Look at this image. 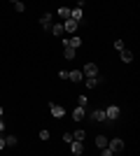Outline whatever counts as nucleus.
<instances>
[{
	"instance_id": "412c9836",
	"label": "nucleus",
	"mask_w": 140,
	"mask_h": 156,
	"mask_svg": "<svg viewBox=\"0 0 140 156\" xmlns=\"http://www.w3.org/2000/svg\"><path fill=\"white\" fill-rule=\"evenodd\" d=\"M87 103H89L87 96H80V98H77V105H82V107H87Z\"/></svg>"
},
{
	"instance_id": "f3484780",
	"label": "nucleus",
	"mask_w": 140,
	"mask_h": 156,
	"mask_svg": "<svg viewBox=\"0 0 140 156\" xmlns=\"http://www.w3.org/2000/svg\"><path fill=\"white\" fill-rule=\"evenodd\" d=\"M59 16L61 19H70V9L68 7H59Z\"/></svg>"
},
{
	"instance_id": "423d86ee",
	"label": "nucleus",
	"mask_w": 140,
	"mask_h": 156,
	"mask_svg": "<svg viewBox=\"0 0 140 156\" xmlns=\"http://www.w3.org/2000/svg\"><path fill=\"white\" fill-rule=\"evenodd\" d=\"M70 19H75L77 23H82V21H84V12H82V7H75V9H70Z\"/></svg>"
},
{
	"instance_id": "39448f33",
	"label": "nucleus",
	"mask_w": 140,
	"mask_h": 156,
	"mask_svg": "<svg viewBox=\"0 0 140 156\" xmlns=\"http://www.w3.org/2000/svg\"><path fill=\"white\" fill-rule=\"evenodd\" d=\"M84 117H87V110H84L82 105H77V107H75V112H73V119L77 121V124H80V121H82Z\"/></svg>"
},
{
	"instance_id": "ddd939ff",
	"label": "nucleus",
	"mask_w": 140,
	"mask_h": 156,
	"mask_svg": "<svg viewBox=\"0 0 140 156\" xmlns=\"http://www.w3.org/2000/svg\"><path fill=\"white\" fill-rule=\"evenodd\" d=\"M68 79H70V82H82V79H84V72L73 70V72H68Z\"/></svg>"
},
{
	"instance_id": "9b49d317",
	"label": "nucleus",
	"mask_w": 140,
	"mask_h": 156,
	"mask_svg": "<svg viewBox=\"0 0 140 156\" xmlns=\"http://www.w3.org/2000/svg\"><path fill=\"white\" fill-rule=\"evenodd\" d=\"M49 110H52V114H54V117H56V119H61V117H63V114H66V110H63V107H61V105H49Z\"/></svg>"
},
{
	"instance_id": "393cba45",
	"label": "nucleus",
	"mask_w": 140,
	"mask_h": 156,
	"mask_svg": "<svg viewBox=\"0 0 140 156\" xmlns=\"http://www.w3.org/2000/svg\"><path fill=\"white\" fill-rule=\"evenodd\" d=\"M40 140H49V130H40Z\"/></svg>"
},
{
	"instance_id": "f257e3e1",
	"label": "nucleus",
	"mask_w": 140,
	"mask_h": 156,
	"mask_svg": "<svg viewBox=\"0 0 140 156\" xmlns=\"http://www.w3.org/2000/svg\"><path fill=\"white\" fill-rule=\"evenodd\" d=\"M107 147L112 149V154H119V151H124V140L114 137V140H110V142H107Z\"/></svg>"
},
{
	"instance_id": "cd10ccee",
	"label": "nucleus",
	"mask_w": 140,
	"mask_h": 156,
	"mask_svg": "<svg viewBox=\"0 0 140 156\" xmlns=\"http://www.w3.org/2000/svg\"><path fill=\"white\" fill-rule=\"evenodd\" d=\"M9 2H19V0H9Z\"/></svg>"
},
{
	"instance_id": "a878e982",
	"label": "nucleus",
	"mask_w": 140,
	"mask_h": 156,
	"mask_svg": "<svg viewBox=\"0 0 140 156\" xmlns=\"http://www.w3.org/2000/svg\"><path fill=\"white\" fill-rule=\"evenodd\" d=\"M0 149H5V137L0 135Z\"/></svg>"
},
{
	"instance_id": "c756f323",
	"label": "nucleus",
	"mask_w": 140,
	"mask_h": 156,
	"mask_svg": "<svg viewBox=\"0 0 140 156\" xmlns=\"http://www.w3.org/2000/svg\"><path fill=\"white\" fill-rule=\"evenodd\" d=\"M82 2H87V0H82Z\"/></svg>"
},
{
	"instance_id": "4be33fe9",
	"label": "nucleus",
	"mask_w": 140,
	"mask_h": 156,
	"mask_svg": "<svg viewBox=\"0 0 140 156\" xmlns=\"http://www.w3.org/2000/svg\"><path fill=\"white\" fill-rule=\"evenodd\" d=\"M114 49L121 51V49H124V40H114Z\"/></svg>"
},
{
	"instance_id": "aec40b11",
	"label": "nucleus",
	"mask_w": 140,
	"mask_h": 156,
	"mask_svg": "<svg viewBox=\"0 0 140 156\" xmlns=\"http://www.w3.org/2000/svg\"><path fill=\"white\" fill-rule=\"evenodd\" d=\"M84 135H87L84 130H75V133H73V137H75V140H84Z\"/></svg>"
},
{
	"instance_id": "2eb2a0df",
	"label": "nucleus",
	"mask_w": 140,
	"mask_h": 156,
	"mask_svg": "<svg viewBox=\"0 0 140 156\" xmlns=\"http://www.w3.org/2000/svg\"><path fill=\"white\" fill-rule=\"evenodd\" d=\"M63 56H66L68 61H73L75 58V49H73V47H66V49H63Z\"/></svg>"
},
{
	"instance_id": "1a4fd4ad",
	"label": "nucleus",
	"mask_w": 140,
	"mask_h": 156,
	"mask_svg": "<svg viewBox=\"0 0 140 156\" xmlns=\"http://www.w3.org/2000/svg\"><path fill=\"white\" fill-rule=\"evenodd\" d=\"M63 30H66V33H75V30H77V21H75V19H66Z\"/></svg>"
},
{
	"instance_id": "dca6fc26",
	"label": "nucleus",
	"mask_w": 140,
	"mask_h": 156,
	"mask_svg": "<svg viewBox=\"0 0 140 156\" xmlns=\"http://www.w3.org/2000/svg\"><path fill=\"white\" fill-rule=\"evenodd\" d=\"M49 30H52L54 35H63V33H66V30H63V23H56V26H52Z\"/></svg>"
},
{
	"instance_id": "bb28decb",
	"label": "nucleus",
	"mask_w": 140,
	"mask_h": 156,
	"mask_svg": "<svg viewBox=\"0 0 140 156\" xmlns=\"http://www.w3.org/2000/svg\"><path fill=\"white\" fill-rule=\"evenodd\" d=\"M0 133H5V124H2V119H0Z\"/></svg>"
},
{
	"instance_id": "9d476101",
	"label": "nucleus",
	"mask_w": 140,
	"mask_h": 156,
	"mask_svg": "<svg viewBox=\"0 0 140 156\" xmlns=\"http://www.w3.org/2000/svg\"><path fill=\"white\" fill-rule=\"evenodd\" d=\"M119 56H121V61H124V63H131V61H133V51H131V49H126V47L119 51Z\"/></svg>"
},
{
	"instance_id": "6ab92c4d",
	"label": "nucleus",
	"mask_w": 140,
	"mask_h": 156,
	"mask_svg": "<svg viewBox=\"0 0 140 156\" xmlns=\"http://www.w3.org/2000/svg\"><path fill=\"white\" fill-rule=\"evenodd\" d=\"M5 144H7V147H14V144H16V135H7Z\"/></svg>"
},
{
	"instance_id": "f8f14e48",
	"label": "nucleus",
	"mask_w": 140,
	"mask_h": 156,
	"mask_svg": "<svg viewBox=\"0 0 140 156\" xmlns=\"http://www.w3.org/2000/svg\"><path fill=\"white\" fill-rule=\"evenodd\" d=\"M52 19H54L52 14H42V19H40V23H42V28H45V30H49V28L54 26V23H52Z\"/></svg>"
},
{
	"instance_id": "0eeeda50",
	"label": "nucleus",
	"mask_w": 140,
	"mask_h": 156,
	"mask_svg": "<svg viewBox=\"0 0 140 156\" xmlns=\"http://www.w3.org/2000/svg\"><path fill=\"white\" fill-rule=\"evenodd\" d=\"M100 82H103V77H98V75H96V77H87V79H84L87 89H96V86H98Z\"/></svg>"
},
{
	"instance_id": "6e6552de",
	"label": "nucleus",
	"mask_w": 140,
	"mask_h": 156,
	"mask_svg": "<svg viewBox=\"0 0 140 156\" xmlns=\"http://www.w3.org/2000/svg\"><path fill=\"white\" fill-rule=\"evenodd\" d=\"M63 44L77 49V47H82V40H80V37H66V40H63Z\"/></svg>"
},
{
	"instance_id": "f03ea898",
	"label": "nucleus",
	"mask_w": 140,
	"mask_h": 156,
	"mask_svg": "<svg viewBox=\"0 0 140 156\" xmlns=\"http://www.w3.org/2000/svg\"><path fill=\"white\" fill-rule=\"evenodd\" d=\"M119 107H117V105H110V107H107V110H105V119H107V121H114V119H117V117H119Z\"/></svg>"
},
{
	"instance_id": "5701e85b",
	"label": "nucleus",
	"mask_w": 140,
	"mask_h": 156,
	"mask_svg": "<svg viewBox=\"0 0 140 156\" xmlns=\"http://www.w3.org/2000/svg\"><path fill=\"white\" fill-rule=\"evenodd\" d=\"M14 9H16V12H23V9H26V5L19 0V2H14Z\"/></svg>"
},
{
	"instance_id": "4468645a",
	"label": "nucleus",
	"mask_w": 140,
	"mask_h": 156,
	"mask_svg": "<svg viewBox=\"0 0 140 156\" xmlns=\"http://www.w3.org/2000/svg\"><path fill=\"white\" fill-rule=\"evenodd\" d=\"M91 119H93V121H107V119H105V110H93Z\"/></svg>"
},
{
	"instance_id": "b1692460",
	"label": "nucleus",
	"mask_w": 140,
	"mask_h": 156,
	"mask_svg": "<svg viewBox=\"0 0 140 156\" xmlns=\"http://www.w3.org/2000/svg\"><path fill=\"white\" fill-rule=\"evenodd\" d=\"M73 140H75V137H73V133H66V135H63V142H68V144H70Z\"/></svg>"
},
{
	"instance_id": "a211bd4d",
	"label": "nucleus",
	"mask_w": 140,
	"mask_h": 156,
	"mask_svg": "<svg viewBox=\"0 0 140 156\" xmlns=\"http://www.w3.org/2000/svg\"><path fill=\"white\" fill-rule=\"evenodd\" d=\"M105 144H107V137H103V135L96 137V147H105Z\"/></svg>"
},
{
	"instance_id": "c85d7f7f",
	"label": "nucleus",
	"mask_w": 140,
	"mask_h": 156,
	"mask_svg": "<svg viewBox=\"0 0 140 156\" xmlns=\"http://www.w3.org/2000/svg\"><path fill=\"white\" fill-rule=\"evenodd\" d=\"M0 117H2V107H0Z\"/></svg>"
},
{
	"instance_id": "7ed1b4c3",
	"label": "nucleus",
	"mask_w": 140,
	"mask_h": 156,
	"mask_svg": "<svg viewBox=\"0 0 140 156\" xmlns=\"http://www.w3.org/2000/svg\"><path fill=\"white\" fill-rule=\"evenodd\" d=\"M82 72H84L87 77H96V75H98V65H96V63H87Z\"/></svg>"
},
{
	"instance_id": "20e7f679",
	"label": "nucleus",
	"mask_w": 140,
	"mask_h": 156,
	"mask_svg": "<svg viewBox=\"0 0 140 156\" xmlns=\"http://www.w3.org/2000/svg\"><path fill=\"white\" fill-rule=\"evenodd\" d=\"M70 151H73L75 156H80L82 151H84V144H82V140H73V142H70Z\"/></svg>"
}]
</instances>
